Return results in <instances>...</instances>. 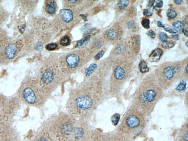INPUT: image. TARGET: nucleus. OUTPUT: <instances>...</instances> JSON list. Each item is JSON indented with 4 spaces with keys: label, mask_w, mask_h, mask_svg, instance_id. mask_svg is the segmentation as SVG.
Listing matches in <instances>:
<instances>
[{
    "label": "nucleus",
    "mask_w": 188,
    "mask_h": 141,
    "mask_svg": "<svg viewBox=\"0 0 188 141\" xmlns=\"http://www.w3.org/2000/svg\"><path fill=\"white\" fill-rule=\"evenodd\" d=\"M106 91L97 87L78 88L70 92L66 107L69 113L84 120L103 100Z\"/></svg>",
    "instance_id": "1"
},
{
    "label": "nucleus",
    "mask_w": 188,
    "mask_h": 141,
    "mask_svg": "<svg viewBox=\"0 0 188 141\" xmlns=\"http://www.w3.org/2000/svg\"><path fill=\"white\" fill-rule=\"evenodd\" d=\"M163 94L162 89L157 84H143L135 92L133 96L132 106L145 117L152 112L156 104L162 97Z\"/></svg>",
    "instance_id": "2"
},
{
    "label": "nucleus",
    "mask_w": 188,
    "mask_h": 141,
    "mask_svg": "<svg viewBox=\"0 0 188 141\" xmlns=\"http://www.w3.org/2000/svg\"><path fill=\"white\" fill-rule=\"evenodd\" d=\"M18 98L26 105L41 108L50 97L39 83L25 80L18 91Z\"/></svg>",
    "instance_id": "3"
},
{
    "label": "nucleus",
    "mask_w": 188,
    "mask_h": 141,
    "mask_svg": "<svg viewBox=\"0 0 188 141\" xmlns=\"http://www.w3.org/2000/svg\"><path fill=\"white\" fill-rule=\"evenodd\" d=\"M78 122L76 118L69 113H61L48 121L45 129L57 136L68 137L73 133Z\"/></svg>",
    "instance_id": "4"
},
{
    "label": "nucleus",
    "mask_w": 188,
    "mask_h": 141,
    "mask_svg": "<svg viewBox=\"0 0 188 141\" xmlns=\"http://www.w3.org/2000/svg\"><path fill=\"white\" fill-rule=\"evenodd\" d=\"M145 124V116L137 109L131 107L123 116L119 130L126 133L136 132Z\"/></svg>",
    "instance_id": "5"
},
{
    "label": "nucleus",
    "mask_w": 188,
    "mask_h": 141,
    "mask_svg": "<svg viewBox=\"0 0 188 141\" xmlns=\"http://www.w3.org/2000/svg\"><path fill=\"white\" fill-rule=\"evenodd\" d=\"M19 98L0 94V125L8 123L19 106Z\"/></svg>",
    "instance_id": "6"
},
{
    "label": "nucleus",
    "mask_w": 188,
    "mask_h": 141,
    "mask_svg": "<svg viewBox=\"0 0 188 141\" xmlns=\"http://www.w3.org/2000/svg\"><path fill=\"white\" fill-rule=\"evenodd\" d=\"M21 41H13L9 43L3 48L0 52V59L4 61H8L14 59L23 47Z\"/></svg>",
    "instance_id": "7"
},
{
    "label": "nucleus",
    "mask_w": 188,
    "mask_h": 141,
    "mask_svg": "<svg viewBox=\"0 0 188 141\" xmlns=\"http://www.w3.org/2000/svg\"><path fill=\"white\" fill-rule=\"evenodd\" d=\"M0 141H20L16 130L8 123L0 125Z\"/></svg>",
    "instance_id": "8"
},
{
    "label": "nucleus",
    "mask_w": 188,
    "mask_h": 141,
    "mask_svg": "<svg viewBox=\"0 0 188 141\" xmlns=\"http://www.w3.org/2000/svg\"><path fill=\"white\" fill-rule=\"evenodd\" d=\"M177 72V70L176 68L173 66H168L164 68L163 72L165 78L168 81L172 80Z\"/></svg>",
    "instance_id": "9"
},
{
    "label": "nucleus",
    "mask_w": 188,
    "mask_h": 141,
    "mask_svg": "<svg viewBox=\"0 0 188 141\" xmlns=\"http://www.w3.org/2000/svg\"><path fill=\"white\" fill-rule=\"evenodd\" d=\"M66 61L70 68L74 69L79 65V57L76 54H69L66 58Z\"/></svg>",
    "instance_id": "10"
},
{
    "label": "nucleus",
    "mask_w": 188,
    "mask_h": 141,
    "mask_svg": "<svg viewBox=\"0 0 188 141\" xmlns=\"http://www.w3.org/2000/svg\"><path fill=\"white\" fill-rule=\"evenodd\" d=\"M60 15L63 21L66 23H69L72 20L73 15L71 10L67 9L61 10L60 11Z\"/></svg>",
    "instance_id": "11"
},
{
    "label": "nucleus",
    "mask_w": 188,
    "mask_h": 141,
    "mask_svg": "<svg viewBox=\"0 0 188 141\" xmlns=\"http://www.w3.org/2000/svg\"><path fill=\"white\" fill-rule=\"evenodd\" d=\"M114 76L118 81H122L125 78L126 73L125 70L121 66H118L114 71Z\"/></svg>",
    "instance_id": "12"
},
{
    "label": "nucleus",
    "mask_w": 188,
    "mask_h": 141,
    "mask_svg": "<svg viewBox=\"0 0 188 141\" xmlns=\"http://www.w3.org/2000/svg\"><path fill=\"white\" fill-rule=\"evenodd\" d=\"M50 135L49 133L44 129L32 141H52Z\"/></svg>",
    "instance_id": "13"
},
{
    "label": "nucleus",
    "mask_w": 188,
    "mask_h": 141,
    "mask_svg": "<svg viewBox=\"0 0 188 141\" xmlns=\"http://www.w3.org/2000/svg\"><path fill=\"white\" fill-rule=\"evenodd\" d=\"M162 54V51L160 48H157L155 49L149 57V60L151 62H158L160 60Z\"/></svg>",
    "instance_id": "14"
},
{
    "label": "nucleus",
    "mask_w": 188,
    "mask_h": 141,
    "mask_svg": "<svg viewBox=\"0 0 188 141\" xmlns=\"http://www.w3.org/2000/svg\"><path fill=\"white\" fill-rule=\"evenodd\" d=\"M97 67V64L95 63L91 64L85 71V77L88 78L90 77L93 74H94Z\"/></svg>",
    "instance_id": "15"
},
{
    "label": "nucleus",
    "mask_w": 188,
    "mask_h": 141,
    "mask_svg": "<svg viewBox=\"0 0 188 141\" xmlns=\"http://www.w3.org/2000/svg\"><path fill=\"white\" fill-rule=\"evenodd\" d=\"M56 3L54 1H48V5L46 8L47 12L50 14H54L56 11Z\"/></svg>",
    "instance_id": "16"
},
{
    "label": "nucleus",
    "mask_w": 188,
    "mask_h": 141,
    "mask_svg": "<svg viewBox=\"0 0 188 141\" xmlns=\"http://www.w3.org/2000/svg\"><path fill=\"white\" fill-rule=\"evenodd\" d=\"M108 37L112 40H115L117 39L119 35L118 32L114 29H109L107 32Z\"/></svg>",
    "instance_id": "17"
},
{
    "label": "nucleus",
    "mask_w": 188,
    "mask_h": 141,
    "mask_svg": "<svg viewBox=\"0 0 188 141\" xmlns=\"http://www.w3.org/2000/svg\"><path fill=\"white\" fill-rule=\"evenodd\" d=\"M139 67L140 72L142 73H145L149 71V69L148 67L147 63L144 60L141 61L139 64Z\"/></svg>",
    "instance_id": "18"
},
{
    "label": "nucleus",
    "mask_w": 188,
    "mask_h": 141,
    "mask_svg": "<svg viewBox=\"0 0 188 141\" xmlns=\"http://www.w3.org/2000/svg\"><path fill=\"white\" fill-rule=\"evenodd\" d=\"M129 2L127 0H122L120 1L118 3L117 5L119 9H125L129 5Z\"/></svg>",
    "instance_id": "19"
},
{
    "label": "nucleus",
    "mask_w": 188,
    "mask_h": 141,
    "mask_svg": "<svg viewBox=\"0 0 188 141\" xmlns=\"http://www.w3.org/2000/svg\"><path fill=\"white\" fill-rule=\"evenodd\" d=\"M90 38L91 36L89 35L87 37L85 38V39L81 40L78 41L76 47H80L85 45L89 41V39H90Z\"/></svg>",
    "instance_id": "20"
},
{
    "label": "nucleus",
    "mask_w": 188,
    "mask_h": 141,
    "mask_svg": "<svg viewBox=\"0 0 188 141\" xmlns=\"http://www.w3.org/2000/svg\"><path fill=\"white\" fill-rule=\"evenodd\" d=\"M174 43L172 41H166L162 43V46L164 49H169L173 48L174 46Z\"/></svg>",
    "instance_id": "21"
},
{
    "label": "nucleus",
    "mask_w": 188,
    "mask_h": 141,
    "mask_svg": "<svg viewBox=\"0 0 188 141\" xmlns=\"http://www.w3.org/2000/svg\"><path fill=\"white\" fill-rule=\"evenodd\" d=\"M71 41L69 38L67 36H64L61 38L60 44L64 46H67L70 44Z\"/></svg>",
    "instance_id": "22"
},
{
    "label": "nucleus",
    "mask_w": 188,
    "mask_h": 141,
    "mask_svg": "<svg viewBox=\"0 0 188 141\" xmlns=\"http://www.w3.org/2000/svg\"><path fill=\"white\" fill-rule=\"evenodd\" d=\"M172 26L176 29H182L184 25L182 21L179 20L174 21L172 23Z\"/></svg>",
    "instance_id": "23"
},
{
    "label": "nucleus",
    "mask_w": 188,
    "mask_h": 141,
    "mask_svg": "<svg viewBox=\"0 0 188 141\" xmlns=\"http://www.w3.org/2000/svg\"><path fill=\"white\" fill-rule=\"evenodd\" d=\"M167 15L168 17L171 19H174L177 16V13L174 10L169 9L167 11Z\"/></svg>",
    "instance_id": "24"
},
{
    "label": "nucleus",
    "mask_w": 188,
    "mask_h": 141,
    "mask_svg": "<svg viewBox=\"0 0 188 141\" xmlns=\"http://www.w3.org/2000/svg\"><path fill=\"white\" fill-rule=\"evenodd\" d=\"M186 82L184 81H181L180 84L178 85L177 90L179 91H183L185 90L186 87Z\"/></svg>",
    "instance_id": "25"
},
{
    "label": "nucleus",
    "mask_w": 188,
    "mask_h": 141,
    "mask_svg": "<svg viewBox=\"0 0 188 141\" xmlns=\"http://www.w3.org/2000/svg\"><path fill=\"white\" fill-rule=\"evenodd\" d=\"M120 115L119 114H116L113 115L111 118V120L115 125H116L119 121Z\"/></svg>",
    "instance_id": "26"
},
{
    "label": "nucleus",
    "mask_w": 188,
    "mask_h": 141,
    "mask_svg": "<svg viewBox=\"0 0 188 141\" xmlns=\"http://www.w3.org/2000/svg\"><path fill=\"white\" fill-rule=\"evenodd\" d=\"M58 47V45L55 43H52L47 44L46 46V49L48 51H52L55 50Z\"/></svg>",
    "instance_id": "27"
},
{
    "label": "nucleus",
    "mask_w": 188,
    "mask_h": 141,
    "mask_svg": "<svg viewBox=\"0 0 188 141\" xmlns=\"http://www.w3.org/2000/svg\"><path fill=\"white\" fill-rule=\"evenodd\" d=\"M149 24H150V21L149 19H144L141 21V24L145 29H149Z\"/></svg>",
    "instance_id": "28"
},
{
    "label": "nucleus",
    "mask_w": 188,
    "mask_h": 141,
    "mask_svg": "<svg viewBox=\"0 0 188 141\" xmlns=\"http://www.w3.org/2000/svg\"><path fill=\"white\" fill-rule=\"evenodd\" d=\"M159 38L162 42H164L167 41L168 36L165 33L161 32L159 35Z\"/></svg>",
    "instance_id": "29"
},
{
    "label": "nucleus",
    "mask_w": 188,
    "mask_h": 141,
    "mask_svg": "<svg viewBox=\"0 0 188 141\" xmlns=\"http://www.w3.org/2000/svg\"><path fill=\"white\" fill-rule=\"evenodd\" d=\"M164 30L166 32L171 33V34H176L178 32L177 30L172 27L164 28Z\"/></svg>",
    "instance_id": "30"
},
{
    "label": "nucleus",
    "mask_w": 188,
    "mask_h": 141,
    "mask_svg": "<svg viewBox=\"0 0 188 141\" xmlns=\"http://www.w3.org/2000/svg\"><path fill=\"white\" fill-rule=\"evenodd\" d=\"M153 14L152 11L149 9H144L143 10V14L146 16H151Z\"/></svg>",
    "instance_id": "31"
},
{
    "label": "nucleus",
    "mask_w": 188,
    "mask_h": 141,
    "mask_svg": "<svg viewBox=\"0 0 188 141\" xmlns=\"http://www.w3.org/2000/svg\"><path fill=\"white\" fill-rule=\"evenodd\" d=\"M104 53L105 51L103 50L99 51L95 56V59L97 60H99V59H101V58L103 57Z\"/></svg>",
    "instance_id": "32"
},
{
    "label": "nucleus",
    "mask_w": 188,
    "mask_h": 141,
    "mask_svg": "<svg viewBox=\"0 0 188 141\" xmlns=\"http://www.w3.org/2000/svg\"><path fill=\"white\" fill-rule=\"evenodd\" d=\"M147 34L148 35L150 36V38L152 39H154L155 38L156 36V35L155 33L152 30H150L148 31Z\"/></svg>",
    "instance_id": "33"
},
{
    "label": "nucleus",
    "mask_w": 188,
    "mask_h": 141,
    "mask_svg": "<svg viewBox=\"0 0 188 141\" xmlns=\"http://www.w3.org/2000/svg\"><path fill=\"white\" fill-rule=\"evenodd\" d=\"M155 2H156L155 5V7L158 8H161L162 7L163 5V2L161 1H155Z\"/></svg>",
    "instance_id": "34"
},
{
    "label": "nucleus",
    "mask_w": 188,
    "mask_h": 141,
    "mask_svg": "<svg viewBox=\"0 0 188 141\" xmlns=\"http://www.w3.org/2000/svg\"><path fill=\"white\" fill-rule=\"evenodd\" d=\"M135 24L134 21H131L128 23V26L130 29L134 28L135 27Z\"/></svg>",
    "instance_id": "35"
},
{
    "label": "nucleus",
    "mask_w": 188,
    "mask_h": 141,
    "mask_svg": "<svg viewBox=\"0 0 188 141\" xmlns=\"http://www.w3.org/2000/svg\"><path fill=\"white\" fill-rule=\"evenodd\" d=\"M174 2L177 5H180L183 2V1H181V0H175Z\"/></svg>",
    "instance_id": "36"
},
{
    "label": "nucleus",
    "mask_w": 188,
    "mask_h": 141,
    "mask_svg": "<svg viewBox=\"0 0 188 141\" xmlns=\"http://www.w3.org/2000/svg\"><path fill=\"white\" fill-rule=\"evenodd\" d=\"M155 1H149V3H148V6L149 7H151L153 6L154 5Z\"/></svg>",
    "instance_id": "37"
},
{
    "label": "nucleus",
    "mask_w": 188,
    "mask_h": 141,
    "mask_svg": "<svg viewBox=\"0 0 188 141\" xmlns=\"http://www.w3.org/2000/svg\"><path fill=\"white\" fill-rule=\"evenodd\" d=\"M157 25L158 26H159V27H162L164 28V26L163 25L162 23V22H161V21H157Z\"/></svg>",
    "instance_id": "38"
},
{
    "label": "nucleus",
    "mask_w": 188,
    "mask_h": 141,
    "mask_svg": "<svg viewBox=\"0 0 188 141\" xmlns=\"http://www.w3.org/2000/svg\"><path fill=\"white\" fill-rule=\"evenodd\" d=\"M37 46V49L38 50H40L42 49V44H40V43H39V44H38Z\"/></svg>",
    "instance_id": "39"
},
{
    "label": "nucleus",
    "mask_w": 188,
    "mask_h": 141,
    "mask_svg": "<svg viewBox=\"0 0 188 141\" xmlns=\"http://www.w3.org/2000/svg\"><path fill=\"white\" fill-rule=\"evenodd\" d=\"M182 31L186 37H188V31L186 29H183Z\"/></svg>",
    "instance_id": "40"
},
{
    "label": "nucleus",
    "mask_w": 188,
    "mask_h": 141,
    "mask_svg": "<svg viewBox=\"0 0 188 141\" xmlns=\"http://www.w3.org/2000/svg\"><path fill=\"white\" fill-rule=\"evenodd\" d=\"M172 37L175 40L177 41L179 39V36L177 35H172Z\"/></svg>",
    "instance_id": "41"
},
{
    "label": "nucleus",
    "mask_w": 188,
    "mask_h": 141,
    "mask_svg": "<svg viewBox=\"0 0 188 141\" xmlns=\"http://www.w3.org/2000/svg\"><path fill=\"white\" fill-rule=\"evenodd\" d=\"M81 16H82V17L83 19H84V20H85V21H86V20H87V19H86V17L83 14H81Z\"/></svg>",
    "instance_id": "42"
},
{
    "label": "nucleus",
    "mask_w": 188,
    "mask_h": 141,
    "mask_svg": "<svg viewBox=\"0 0 188 141\" xmlns=\"http://www.w3.org/2000/svg\"><path fill=\"white\" fill-rule=\"evenodd\" d=\"M185 71L186 72V74H188V66L187 65L186 66V67L185 68Z\"/></svg>",
    "instance_id": "43"
},
{
    "label": "nucleus",
    "mask_w": 188,
    "mask_h": 141,
    "mask_svg": "<svg viewBox=\"0 0 188 141\" xmlns=\"http://www.w3.org/2000/svg\"><path fill=\"white\" fill-rule=\"evenodd\" d=\"M76 2H77V1H69V2H71V3H76Z\"/></svg>",
    "instance_id": "44"
},
{
    "label": "nucleus",
    "mask_w": 188,
    "mask_h": 141,
    "mask_svg": "<svg viewBox=\"0 0 188 141\" xmlns=\"http://www.w3.org/2000/svg\"><path fill=\"white\" fill-rule=\"evenodd\" d=\"M186 46H187V47H188V42H186Z\"/></svg>",
    "instance_id": "45"
}]
</instances>
